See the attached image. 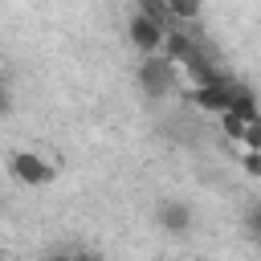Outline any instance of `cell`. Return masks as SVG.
Listing matches in <instances>:
<instances>
[{
	"label": "cell",
	"instance_id": "3",
	"mask_svg": "<svg viewBox=\"0 0 261 261\" xmlns=\"http://www.w3.org/2000/svg\"><path fill=\"white\" fill-rule=\"evenodd\" d=\"M163 37H167V33H163L147 12H135V16H130V41L143 49V57H155L159 45H163Z\"/></svg>",
	"mask_w": 261,
	"mask_h": 261
},
{
	"label": "cell",
	"instance_id": "7",
	"mask_svg": "<svg viewBox=\"0 0 261 261\" xmlns=\"http://www.w3.org/2000/svg\"><path fill=\"white\" fill-rule=\"evenodd\" d=\"M0 110H8V90L0 86Z\"/></svg>",
	"mask_w": 261,
	"mask_h": 261
},
{
	"label": "cell",
	"instance_id": "6",
	"mask_svg": "<svg viewBox=\"0 0 261 261\" xmlns=\"http://www.w3.org/2000/svg\"><path fill=\"white\" fill-rule=\"evenodd\" d=\"M45 261H73V253H49Z\"/></svg>",
	"mask_w": 261,
	"mask_h": 261
},
{
	"label": "cell",
	"instance_id": "2",
	"mask_svg": "<svg viewBox=\"0 0 261 261\" xmlns=\"http://www.w3.org/2000/svg\"><path fill=\"white\" fill-rule=\"evenodd\" d=\"M171 82H175V65H171L163 53L143 57V65H139V86H143L151 98H163V94L171 90Z\"/></svg>",
	"mask_w": 261,
	"mask_h": 261
},
{
	"label": "cell",
	"instance_id": "1",
	"mask_svg": "<svg viewBox=\"0 0 261 261\" xmlns=\"http://www.w3.org/2000/svg\"><path fill=\"white\" fill-rule=\"evenodd\" d=\"M8 171H12V179L24 184V188H45V184L57 179V167H53L45 155H37V151H16V155H8Z\"/></svg>",
	"mask_w": 261,
	"mask_h": 261
},
{
	"label": "cell",
	"instance_id": "5",
	"mask_svg": "<svg viewBox=\"0 0 261 261\" xmlns=\"http://www.w3.org/2000/svg\"><path fill=\"white\" fill-rule=\"evenodd\" d=\"M73 261H102V257H98V253H86V249H82V253H73Z\"/></svg>",
	"mask_w": 261,
	"mask_h": 261
},
{
	"label": "cell",
	"instance_id": "4",
	"mask_svg": "<svg viewBox=\"0 0 261 261\" xmlns=\"http://www.w3.org/2000/svg\"><path fill=\"white\" fill-rule=\"evenodd\" d=\"M159 220H163L167 232H188V228H192V212H188L184 204H163V208H159Z\"/></svg>",
	"mask_w": 261,
	"mask_h": 261
}]
</instances>
